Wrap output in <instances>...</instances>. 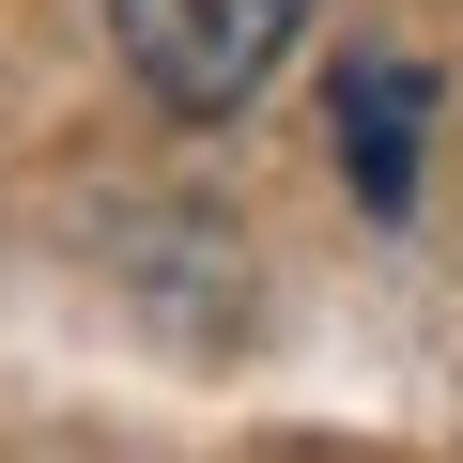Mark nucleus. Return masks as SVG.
<instances>
[{
	"label": "nucleus",
	"instance_id": "nucleus-1",
	"mask_svg": "<svg viewBox=\"0 0 463 463\" xmlns=\"http://www.w3.org/2000/svg\"><path fill=\"white\" fill-rule=\"evenodd\" d=\"M124 32V78L170 109V124H232L309 32V0H109Z\"/></svg>",
	"mask_w": 463,
	"mask_h": 463
},
{
	"label": "nucleus",
	"instance_id": "nucleus-2",
	"mask_svg": "<svg viewBox=\"0 0 463 463\" xmlns=\"http://www.w3.org/2000/svg\"><path fill=\"white\" fill-rule=\"evenodd\" d=\"M417 155H432V78L417 62H340V170L371 216L417 201Z\"/></svg>",
	"mask_w": 463,
	"mask_h": 463
}]
</instances>
